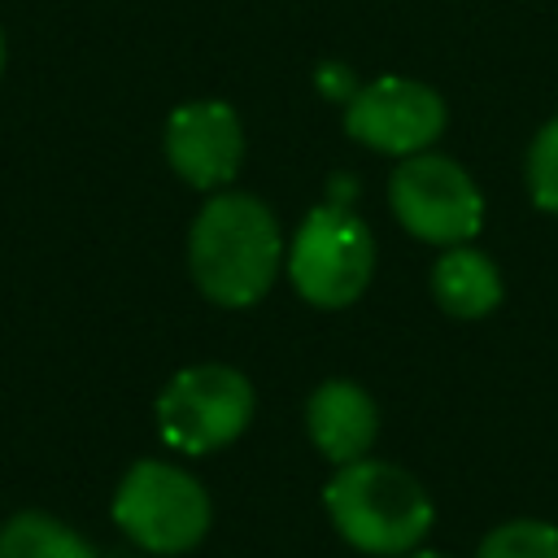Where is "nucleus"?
<instances>
[{
  "label": "nucleus",
  "instance_id": "9b49d317",
  "mask_svg": "<svg viewBox=\"0 0 558 558\" xmlns=\"http://www.w3.org/2000/svg\"><path fill=\"white\" fill-rule=\"evenodd\" d=\"M0 558H100V554L61 519L22 510L0 527Z\"/></svg>",
  "mask_w": 558,
  "mask_h": 558
},
{
  "label": "nucleus",
  "instance_id": "9d476101",
  "mask_svg": "<svg viewBox=\"0 0 558 558\" xmlns=\"http://www.w3.org/2000/svg\"><path fill=\"white\" fill-rule=\"evenodd\" d=\"M432 296L449 318H484L501 305V275L488 253L453 244L432 266Z\"/></svg>",
  "mask_w": 558,
  "mask_h": 558
},
{
  "label": "nucleus",
  "instance_id": "6e6552de",
  "mask_svg": "<svg viewBox=\"0 0 558 558\" xmlns=\"http://www.w3.org/2000/svg\"><path fill=\"white\" fill-rule=\"evenodd\" d=\"M166 161L170 170L201 187H227L244 166V126L227 100H187L166 118Z\"/></svg>",
  "mask_w": 558,
  "mask_h": 558
},
{
  "label": "nucleus",
  "instance_id": "0eeeda50",
  "mask_svg": "<svg viewBox=\"0 0 558 558\" xmlns=\"http://www.w3.org/2000/svg\"><path fill=\"white\" fill-rule=\"evenodd\" d=\"M344 131H349V140H357L375 153L414 157L440 140L445 100L436 87H427L418 78L384 74L353 92V100L344 105Z\"/></svg>",
  "mask_w": 558,
  "mask_h": 558
},
{
  "label": "nucleus",
  "instance_id": "ddd939ff",
  "mask_svg": "<svg viewBox=\"0 0 558 558\" xmlns=\"http://www.w3.org/2000/svg\"><path fill=\"white\" fill-rule=\"evenodd\" d=\"M527 192L532 205L545 214H558V118H549L527 148Z\"/></svg>",
  "mask_w": 558,
  "mask_h": 558
},
{
  "label": "nucleus",
  "instance_id": "4468645a",
  "mask_svg": "<svg viewBox=\"0 0 558 558\" xmlns=\"http://www.w3.org/2000/svg\"><path fill=\"white\" fill-rule=\"evenodd\" d=\"M318 83H323V92H327V96H336V100H344V105H349V100H353V92H357L353 74H349L344 65H336V61L318 70Z\"/></svg>",
  "mask_w": 558,
  "mask_h": 558
},
{
  "label": "nucleus",
  "instance_id": "423d86ee",
  "mask_svg": "<svg viewBox=\"0 0 558 558\" xmlns=\"http://www.w3.org/2000/svg\"><path fill=\"white\" fill-rule=\"evenodd\" d=\"M388 205L397 222L423 244H466L484 222V196L475 179L445 153L401 157L388 179Z\"/></svg>",
  "mask_w": 558,
  "mask_h": 558
},
{
  "label": "nucleus",
  "instance_id": "f257e3e1",
  "mask_svg": "<svg viewBox=\"0 0 558 558\" xmlns=\"http://www.w3.org/2000/svg\"><path fill=\"white\" fill-rule=\"evenodd\" d=\"M283 262V240L275 214L248 192H214L192 231H187V266L196 288L227 310L257 305Z\"/></svg>",
  "mask_w": 558,
  "mask_h": 558
},
{
  "label": "nucleus",
  "instance_id": "1a4fd4ad",
  "mask_svg": "<svg viewBox=\"0 0 558 558\" xmlns=\"http://www.w3.org/2000/svg\"><path fill=\"white\" fill-rule=\"evenodd\" d=\"M305 432L331 466H344V462H357L371 453V445L379 436V410L362 384L327 379L305 401Z\"/></svg>",
  "mask_w": 558,
  "mask_h": 558
},
{
  "label": "nucleus",
  "instance_id": "20e7f679",
  "mask_svg": "<svg viewBox=\"0 0 558 558\" xmlns=\"http://www.w3.org/2000/svg\"><path fill=\"white\" fill-rule=\"evenodd\" d=\"M113 523L148 554H187L209 532V493L170 462H135L113 493Z\"/></svg>",
  "mask_w": 558,
  "mask_h": 558
},
{
  "label": "nucleus",
  "instance_id": "2eb2a0df",
  "mask_svg": "<svg viewBox=\"0 0 558 558\" xmlns=\"http://www.w3.org/2000/svg\"><path fill=\"white\" fill-rule=\"evenodd\" d=\"M401 558H445V554H432V549H410V554H401Z\"/></svg>",
  "mask_w": 558,
  "mask_h": 558
},
{
  "label": "nucleus",
  "instance_id": "7ed1b4c3",
  "mask_svg": "<svg viewBox=\"0 0 558 558\" xmlns=\"http://www.w3.org/2000/svg\"><path fill=\"white\" fill-rule=\"evenodd\" d=\"M283 262L301 301L318 310H344L375 275V235L353 209L318 205L301 218Z\"/></svg>",
  "mask_w": 558,
  "mask_h": 558
},
{
  "label": "nucleus",
  "instance_id": "f8f14e48",
  "mask_svg": "<svg viewBox=\"0 0 558 558\" xmlns=\"http://www.w3.org/2000/svg\"><path fill=\"white\" fill-rule=\"evenodd\" d=\"M475 558H558V527L545 519H510L480 541Z\"/></svg>",
  "mask_w": 558,
  "mask_h": 558
},
{
  "label": "nucleus",
  "instance_id": "f03ea898",
  "mask_svg": "<svg viewBox=\"0 0 558 558\" xmlns=\"http://www.w3.org/2000/svg\"><path fill=\"white\" fill-rule=\"evenodd\" d=\"M323 506L353 549L371 558H401L418 549L432 532V497L427 488L397 462L357 458L336 466L323 488Z\"/></svg>",
  "mask_w": 558,
  "mask_h": 558
},
{
  "label": "nucleus",
  "instance_id": "dca6fc26",
  "mask_svg": "<svg viewBox=\"0 0 558 558\" xmlns=\"http://www.w3.org/2000/svg\"><path fill=\"white\" fill-rule=\"evenodd\" d=\"M0 74H4V31H0Z\"/></svg>",
  "mask_w": 558,
  "mask_h": 558
},
{
  "label": "nucleus",
  "instance_id": "39448f33",
  "mask_svg": "<svg viewBox=\"0 0 558 558\" xmlns=\"http://www.w3.org/2000/svg\"><path fill=\"white\" fill-rule=\"evenodd\" d=\"M253 384L222 362H201L179 371L157 397L161 440L179 453H214L244 436L253 423Z\"/></svg>",
  "mask_w": 558,
  "mask_h": 558
}]
</instances>
